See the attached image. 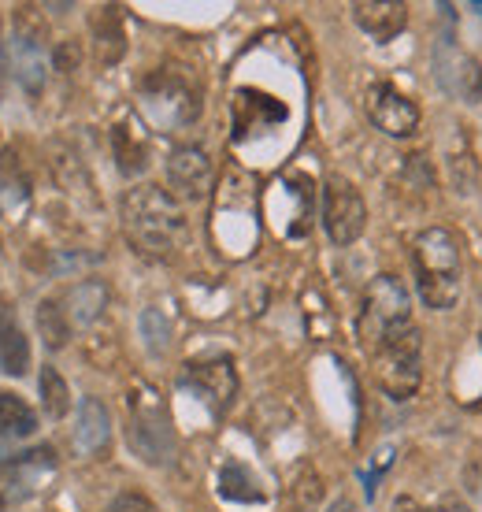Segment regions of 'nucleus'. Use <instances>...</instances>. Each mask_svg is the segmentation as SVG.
Instances as JSON below:
<instances>
[{"instance_id": "1", "label": "nucleus", "mask_w": 482, "mask_h": 512, "mask_svg": "<svg viewBox=\"0 0 482 512\" xmlns=\"http://www.w3.org/2000/svg\"><path fill=\"white\" fill-rule=\"evenodd\" d=\"M123 227L130 242L153 256L175 253L186 238V216L175 197L160 186H138L123 197Z\"/></svg>"}, {"instance_id": "3", "label": "nucleus", "mask_w": 482, "mask_h": 512, "mask_svg": "<svg viewBox=\"0 0 482 512\" xmlns=\"http://www.w3.org/2000/svg\"><path fill=\"white\" fill-rule=\"evenodd\" d=\"M419 353H423V342H419L416 323H405V327H394L390 334H382L379 342L368 349L371 368H375V383L390 397H397V401L412 397L419 379H423Z\"/></svg>"}, {"instance_id": "16", "label": "nucleus", "mask_w": 482, "mask_h": 512, "mask_svg": "<svg viewBox=\"0 0 482 512\" xmlns=\"http://www.w3.org/2000/svg\"><path fill=\"white\" fill-rule=\"evenodd\" d=\"M15 67H19V82H23L30 93H41L45 86V49H41V38L34 30L19 26L15 34Z\"/></svg>"}, {"instance_id": "27", "label": "nucleus", "mask_w": 482, "mask_h": 512, "mask_svg": "<svg viewBox=\"0 0 482 512\" xmlns=\"http://www.w3.org/2000/svg\"><path fill=\"white\" fill-rule=\"evenodd\" d=\"M0 34H4V23H0ZM8 71H12V64H8V49H4V38H0V97L8 93Z\"/></svg>"}, {"instance_id": "8", "label": "nucleus", "mask_w": 482, "mask_h": 512, "mask_svg": "<svg viewBox=\"0 0 482 512\" xmlns=\"http://www.w3.org/2000/svg\"><path fill=\"white\" fill-rule=\"evenodd\" d=\"M368 119L375 123V130H382L386 138H412L419 130V108L416 101L401 93L394 82H375L364 97Z\"/></svg>"}, {"instance_id": "10", "label": "nucleus", "mask_w": 482, "mask_h": 512, "mask_svg": "<svg viewBox=\"0 0 482 512\" xmlns=\"http://www.w3.org/2000/svg\"><path fill=\"white\" fill-rule=\"evenodd\" d=\"M182 386L197 394L208 405V409L216 412H227L230 401H234V390H238V375H234V364L227 357H216V360H197L186 368L182 375Z\"/></svg>"}, {"instance_id": "18", "label": "nucleus", "mask_w": 482, "mask_h": 512, "mask_svg": "<svg viewBox=\"0 0 482 512\" xmlns=\"http://www.w3.org/2000/svg\"><path fill=\"white\" fill-rule=\"evenodd\" d=\"M112 145H115V160H119V171L123 175H138L141 167L149 164V141L141 138V130L134 123H119L112 130Z\"/></svg>"}, {"instance_id": "6", "label": "nucleus", "mask_w": 482, "mask_h": 512, "mask_svg": "<svg viewBox=\"0 0 482 512\" xmlns=\"http://www.w3.org/2000/svg\"><path fill=\"white\" fill-rule=\"evenodd\" d=\"M52 475H56V453L49 446H34L26 453L4 457L0 461V509L30 501L38 490H45Z\"/></svg>"}, {"instance_id": "19", "label": "nucleus", "mask_w": 482, "mask_h": 512, "mask_svg": "<svg viewBox=\"0 0 482 512\" xmlns=\"http://www.w3.org/2000/svg\"><path fill=\"white\" fill-rule=\"evenodd\" d=\"M264 112L267 116H286V112H282V104H275L271 97L241 90L238 101H234V127H238V138H245V134L256 130V127H264Z\"/></svg>"}, {"instance_id": "15", "label": "nucleus", "mask_w": 482, "mask_h": 512, "mask_svg": "<svg viewBox=\"0 0 482 512\" xmlns=\"http://www.w3.org/2000/svg\"><path fill=\"white\" fill-rule=\"evenodd\" d=\"M93 38H97V60L101 64H119L127 52V30H123V8H97L93 12Z\"/></svg>"}, {"instance_id": "11", "label": "nucleus", "mask_w": 482, "mask_h": 512, "mask_svg": "<svg viewBox=\"0 0 482 512\" xmlns=\"http://www.w3.org/2000/svg\"><path fill=\"white\" fill-rule=\"evenodd\" d=\"M167 182H171L182 197H190V201L204 197L208 186H212V164H208V156H204L201 149H193V145L175 149L171 160H167Z\"/></svg>"}, {"instance_id": "26", "label": "nucleus", "mask_w": 482, "mask_h": 512, "mask_svg": "<svg viewBox=\"0 0 482 512\" xmlns=\"http://www.w3.org/2000/svg\"><path fill=\"white\" fill-rule=\"evenodd\" d=\"M104 512H156V509H153V501L141 498V494H119Z\"/></svg>"}, {"instance_id": "17", "label": "nucleus", "mask_w": 482, "mask_h": 512, "mask_svg": "<svg viewBox=\"0 0 482 512\" xmlns=\"http://www.w3.org/2000/svg\"><path fill=\"white\" fill-rule=\"evenodd\" d=\"M38 431V412L26 405L23 397L12 390H0V438L4 442H19Z\"/></svg>"}, {"instance_id": "2", "label": "nucleus", "mask_w": 482, "mask_h": 512, "mask_svg": "<svg viewBox=\"0 0 482 512\" xmlns=\"http://www.w3.org/2000/svg\"><path fill=\"white\" fill-rule=\"evenodd\" d=\"M412 268H416L419 294L427 308H453L460 301V249L445 227H427L412 242Z\"/></svg>"}, {"instance_id": "7", "label": "nucleus", "mask_w": 482, "mask_h": 512, "mask_svg": "<svg viewBox=\"0 0 482 512\" xmlns=\"http://www.w3.org/2000/svg\"><path fill=\"white\" fill-rule=\"evenodd\" d=\"M323 227L334 245H353L368 227V205L353 182L330 175L323 182Z\"/></svg>"}, {"instance_id": "24", "label": "nucleus", "mask_w": 482, "mask_h": 512, "mask_svg": "<svg viewBox=\"0 0 482 512\" xmlns=\"http://www.w3.org/2000/svg\"><path fill=\"white\" fill-rule=\"evenodd\" d=\"M104 301H108V294H104L101 282H82L75 294H71V320L78 323H93L97 316H101Z\"/></svg>"}, {"instance_id": "9", "label": "nucleus", "mask_w": 482, "mask_h": 512, "mask_svg": "<svg viewBox=\"0 0 482 512\" xmlns=\"http://www.w3.org/2000/svg\"><path fill=\"white\" fill-rule=\"evenodd\" d=\"M434 78L442 82L445 93H453L457 101L464 104H479L482 101V67L475 64V56L460 52L457 45L442 41L434 49Z\"/></svg>"}, {"instance_id": "22", "label": "nucleus", "mask_w": 482, "mask_h": 512, "mask_svg": "<svg viewBox=\"0 0 482 512\" xmlns=\"http://www.w3.org/2000/svg\"><path fill=\"white\" fill-rule=\"evenodd\" d=\"M38 390H41V409L49 412L52 420H64L67 409H71V390H67V383L60 379L56 368H41Z\"/></svg>"}, {"instance_id": "29", "label": "nucleus", "mask_w": 482, "mask_h": 512, "mask_svg": "<svg viewBox=\"0 0 482 512\" xmlns=\"http://www.w3.org/2000/svg\"><path fill=\"white\" fill-rule=\"evenodd\" d=\"M327 512H356V505H353V498H338Z\"/></svg>"}, {"instance_id": "4", "label": "nucleus", "mask_w": 482, "mask_h": 512, "mask_svg": "<svg viewBox=\"0 0 482 512\" xmlns=\"http://www.w3.org/2000/svg\"><path fill=\"white\" fill-rule=\"evenodd\" d=\"M127 409H130V446L138 449L141 461L149 464H164L171 461L175 453V431H171V420H167V409L160 394L153 386L138 383L127 397Z\"/></svg>"}, {"instance_id": "21", "label": "nucleus", "mask_w": 482, "mask_h": 512, "mask_svg": "<svg viewBox=\"0 0 482 512\" xmlns=\"http://www.w3.org/2000/svg\"><path fill=\"white\" fill-rule=\"evenodd\" d=\"M219 494L230 501H260L264 498V490L256 487V479L238 461H227L223 464V472H219Z\"/></svg>"}, {"instance_id": "28", "label": "nucleus", "mask_w": 482, "mask_h": 512, "mask_svg": "<svg viewBox=\"0 0 482 512\" xmlns=\"http://www.w3.org/2000/svg\"><path fill=\"white\" fill-rule=\"evenodd\" d=\"M397 512H468V509H464V505H453V501H449V505H434V509H416L412 501H401Z\"/></svg>"}, {"instance_id": "13", "label": "nucleus", "mask_w": 482, "mask_h": 512, "mask_svg": "<svg viewBox=\"0 0 482 512\" xmlns=\"http://www.w3.org/2000/svg\"><path fill=\"white\" fill-rule=\"evenodd\" d=\"M353 19L375 41H394L408 26V8L397 0H375V4L360 0V4H353Z\"/></svg>"}, {"instance_id": "5", "label": "nucleus", "mask_w": 482, "mask_h": 512, "mask_svg": "<svg viewBox=\"0 0 482 512\" xmlns=\"http://www.w3.org/2000/svg\"><path fill=\"white\" fill-rule=\"evenodd\" d=\"M412 323V308H408V290L394 275H379L364 294V308H360V342L371 349L382 334H390L394 327Z\"/></svg>"}, {"instance_id": "25", "label": "nucleus", "mask_w": 482, "mask_h": 512, "mask_svg": "<svg viewBox=\"0 0 482 512\" xmlns=\"http://www.w3.org/2000/svg\"><path fill=\"white\" fill-rule=\"evenodd\" d=\"M141 331H145V342H149L153 353H164L167 338H171V327H167V320L156 312V308H149V312L141 316Z\"/></svg>"}, {"instance_id": "20", "label": "nucleus", "mask_w": 482, "mask_h": 512, "mask_svg": "<svg viewBox=\"0 0 482 512\" xmlns=\"http://www.w3.org/2000/svg\"><path fill=\"white\" fill-rule=\"evenodd\" d=\"M449 175H453L457 193H475V186H479V164H475L468 134L453 141V149H449Z\"/></svg>"}, {"instance_id": "30", "label": "nucleus", "mask_w": 482, "mask_h": 512, "mask_svg": "<svg viewBox=\"0 0 482 512\" xmlns=\"http://www.w3.org/2000/svg\"><path fill=\"white\" fill-rule=\"evenodd\" d=\"M471 12H479V15H482V0H471Z\"/></svg>"}, {"instance_id": "14", "label": "nucleus", "mask_w": 482, "mask_h": 512, "mask_svg": "<svg viewBox=\"0 0 482 512\" xmlns=\"http://www.w3.org/2000/svg\"><path fill=\"white\" fill-rule=\"evenodd\" d=\"M0 372L4 375H26L30 372V342L23 327L15 320V308L0 301Z\"/></svg>"}, {"instance_id": "23", "label": "nucleus", "mask_w": 482, "mask_h": 512, "mask_svg": "<svg viewBox=\"0 0 482 512\" xmlns=\"http://www.w3.org/2000/svg\"><path fill=\"white\" fill-rule=\"evenodd\" d=\"M38 327L49 349L67 346V338H71V316L56 301H41L38 305Z\"/></svg>"}, {"instance_id": "12", "label": "nucleus", "mask_w": 482, "mask_h": 512, "mask_svg": "<svg viewBox=\"0 0 482 512\" xmlns=\"http://www.w3.org/2000/svg\"><path fill=\"white\" fill-rule=\"evenodd\" d=\"M112 442V416L97 397H82L78 405V427H75V449L82 457H101Z\"/></svg>"}]
</instances>
